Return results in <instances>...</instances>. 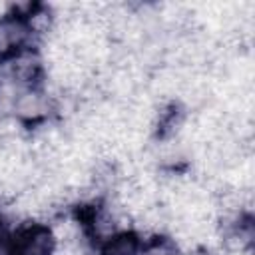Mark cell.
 Listing matches in <instances>:
<instances>
[{"mask_svg":"<svg viewBox=\"0 0 255 255\" xmlns=\"http://www.w3.org/2000/svg\"><path fill=\"white\" fill-rule=\"evenodd\" d=\"M12 120H16L28 131L58 120L56 94L52 92V88L46 82H42L38 86L18 90L12 104Z\"/></svg>","mask_w":255,"mask_h":255,"instance_id":"6da1fadb","label":"cell"},{"mask_svg":"<svg viewBox=\"0 0 255 255\" xmlns=\"http://www.w3.org/2000/svg\"><path fill=\"white\" fill-rule=\"evenodd\" d=\"M46 78L44 56L38 46L0 56V84L22 90L42 84Z\"/></svg>","mask_w":255,"mask_h":255,"instance_id":"7a4b0ae2","label":"cell"},{"mask_svg":"<svg viewBox=\"0 0 255 255\" xmlns=\"http://www.w3.org/2000/svg\"><path fill=\"white\" fill-rule=\"evenodd\" d=\"M14 255H54L56 237L46 221H22L10 233Z\"/></svg>","mask_w":255,"mask_h":255,"instance_id":"3957f363","label":"cell"},{"mask_svg":"<svg viewBox=\"0 0 255 255\" xmlns=\"http://www.w3.org/2000/svg\"><path fill=\"white\" fill-rule=\"evenodd\" d=\"M30 46H38L34 30L28 18L20 10H16V6L12 4V10L4 18H0V56L18 52Z\"/></svg>","mask_w":255,"mask_h":255,"instance_id":"277c9868","label":"cell"},{"mask_svg":"<svg viewBox=\"0 0 255 255\" xmlns=\"http://www.w3.org/2000/svg\"><path fill=\"white\" fill-rule=\"evenodd\" d=\"M139 243H141V235L128 227L118 231L106 243H102L96 249V255H137Z\"/></svg>","mask_w":255,"mask_h":255,"instance_id":"5b68a950","label":"cell"},{"mask_svg":"<svg viewBox=\"0 0 255 255\" xmlns=\"http://www.w3.org/2000/svg\"><path fill=\"white\" fill-rule=\"evenodd\" d=\"M137 255H181V249L169 233H157L141 237Z\"/></svg>","mask_w":255,"mask_h":255,"instance_id":"8992f818","label":"cell"},{"mask_svg":"<svg viewBox=\"0 0 255 255\" xmlns=\"http://www.w3.org/2000/svg\"><path fill=\"white\" fill-rule=\"evenodd\" d=\"M0 255H14V247H12L10 235L0 237Z\"/></svg>","mask_w":255,"mask_h":255,"instance_id":"52a82bcc","label":"cell"}]
</instances>
